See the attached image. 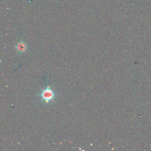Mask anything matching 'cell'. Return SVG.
<instances>
[{
    "instance_id": "obj_1",
    "label": "cell",
    "mask_w": 151,
    "mask_h": 151,
    "mask_svg": "<svg viewBox=\"0 0 151 151\" xmlns=\"http://www.w3.org/2000/svg\"><path fill=\"white\" fill-rule=\"evenodd\" d=\"M38 96L40 97L41 101L45 104H49L54 101L57 97V94L50 86H47L45 88L41 90L38 94Z\"/></svg>"
},
{
    "instance_id": "obj_2",
    "label": "cell",
    "mask_w": 151,
    "mask_h": 151,
    "mask_svg": "<svg viewBox=\"0 0 151 151\" xmlns=\"http://www.w3.org/2000/svg\"><path fill=\"white\" fill-rule=\"evenodd\" d=\"M14 48L18 54H21L27 50V45L25 42L21 40L16 44Z\"/></svg>"
}]
</instances>
